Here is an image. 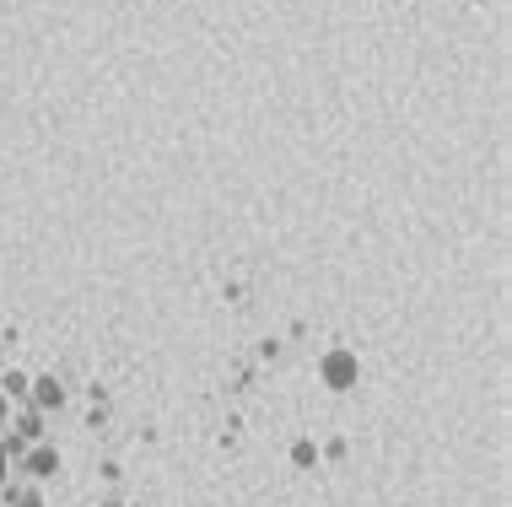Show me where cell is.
Listing matches in <instances>:
<instances>
[{
	"mask_svg": "<svg viewBox=\"0 0 512 507\" xmlns=\"http://www.w3.org/2000/svg\"><path fill=\"white\" fill-rule=\"evenodd\" d=\"M0 416H6V394H0Z\"/></svg>",
	"mask_w": 512,
	"mask_h": 507,
	"instance_id": "6",
	"label": "cell"
},
{
	"mask_svg": "<svg viewBox=\"0 0 512 507\" xmlns=\"http://www.w3.org/2000/svg\"><path fill=\"white\" fill-rule=\"evenodd\" d=\"M324 378L335 383V389H345V383L356 378V362H351V356H345V351H340V356H329V362H324Z\"/></svg>",
	"mask_w": 512,
	"mask_h": 507,
	"instance_id": "1",
	"label": "cell"
},
{
	"mask_svg": "<svg viewBox=\"0 0 512 507\" xmlns=\"http://www.w3.org/2000/svg\"><path fill=\"white\" fill-rule=\"evenodd\" d=\"M0 481H6V448H0Z\"/></svg>",
	"mask_w": 512,
	"mask_h": 507,
	"instance_id": "5",
	"label": "cell"
},
{
	"mask_svg": "<svg viewBox=\"0 0 512 507\" xmlns=\"http://www.w3.org/2000/svg\"><path fill=\"white\" fill-rule=\"evenodd\" d=\"M38 405H60V389H54V378L38 383Z\"/></svg>",
	"mask_w": 512,
	"mask_h": 507,
	"instance_id": "3",
	"label": "cell"
},
{
	"mask_svg": "<svg viewBox=\"0 0 512 507\" xmlns=\"http://www.w3.org/2000/svg\"><path fill=\"white\" fill-rule=\"evenodd\" d=\"M27 470H33V475H49V470H54V448H38V454L27 459Z\"/></svg>",
	"mask_w": 512,
	"mask_h": 507,
	"instance_id": "2",
	"label": "cell"
},
{
	"mask_svg": "<svg viewBox=\"0 0 512 507\" xmlns=\"http://www.w3.org/2000/svg\"><path fill=\"white\" fill-rule=\"evenodd\" d=\"M17 507H44V502H38V497H22V502H17Z\"/></svg>",
	"mask_w": 512,
	"mask_h": 507,
	"instance_id": "4",
	"label": "cell"
}]
</instances>
